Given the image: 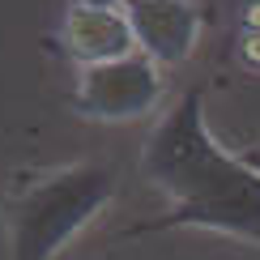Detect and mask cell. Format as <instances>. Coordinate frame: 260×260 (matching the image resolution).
<instances>
[{"instance_id": "3957f363", "label": "cell", "mask_w": 260, "mask_h": 260, "mask_svg": "<svg viewBox=\"0 0 260 260\" xmlns=\"http://www.w3.org/2000/svg\"><path fill=\"white\" fill-rule=\"evenodd\" d=\"M162 103V69L141 51L81 69L73 85V111L94 124H133Z\"/></svg>"}, {"instance_id": "7a4b0ae2", "label": "cell", "mask_w": 260, "mask_h": 260, "mask_svg": "<svg viewBox=\"0 0 260 260\" xmlns=\"http://www.w3.org/2000/svg\"><path fill=\"white\" fill-rule=\"evenodd\" d=\"M115 201V171L103 162L30 171L5 201V235L13 260H56Z\"/></svg>"}, {"instance_id": "277c9868", "label": "cell", "mask_w": 260, "mask_h": 260, "mask_svg": "<svg viewBox=\"0 0 260 260\" xmlns=\"http://www.w3.org/2000/svg\"><path fill=\"white\" fill-rule=\"evenodd\" d=\"M124 17L133 26V43L158 69H179L192 60L205 30V9L192 0H128Z\"/></svg>"}, {"instance_id": "5b68a950", "label": "cell", "mask_w": 260, "mask_h": 260, "mask_svg": "<svg viewBox=\"0 0 260 260\" xmlns=\"http://www.w3.org/2000/svg\"><path fill=\"white\" fill-rule=\"evenodd\" d=\"M60 43H64V51H69V60H77L81 69H90V64H107V60H120V56H128V51H137L133 26H128L124 9L69 5Z\"/></svg>"}, {"instance_id": "ba28073f", "label": "cell", "mask_w": 260, "mask_h": 260, "mask_svg": "<svg viewBox=\"0 0 260 260\" xmlns=\"http://www.w3.org/2000/svg\"><path fill=\"white\" fill-rule=\"evenodd\" d=\"M252 162H256V167H260V149H256V154H252Z\"/></svg>"}, {"instance_id": "6da1fadb", "label": "cell", "mask_w": 260, "mask_h": 260, "mask_svg": "<svg viewBox=\"0 0 260 260\" xmlns=\"http://www.w3.org/2000/svg\"><path fill=\"white\" fill-rule=\"evenodd\" d=\"M141 175L171 201L145 231H213L260 243V167L218 145L205 124V94L188 90L141 145Z\"/></svg>"}, {"instance_id": "52a82bcc", "label": "cell", "mask_w": 260, "mask_h": 260, "mask_svg": "<svg viewBox=\"0 0 260 260\" xmlns=\"http://www.w3.org/2000/svg\"><path fill=\"white\" fill-rule=\"evenodd\" d=\"M73 5H85V9H124L128 0H73Z\"/></svg>"}, {"instance_id": "8992f818", "label": "cell", "mask_w": 260, "mask_h": 260, "mask_svg": "<svg viewBox=\"0 0 260 260\" xmlns=\"http://www.w3.org/2000/svg\"><path fill=\"white\" fill-rule=\"evenodd\" d=\"M243 60L252 64V69H260V30H243Z\"/></svg>"}]
</instances>
